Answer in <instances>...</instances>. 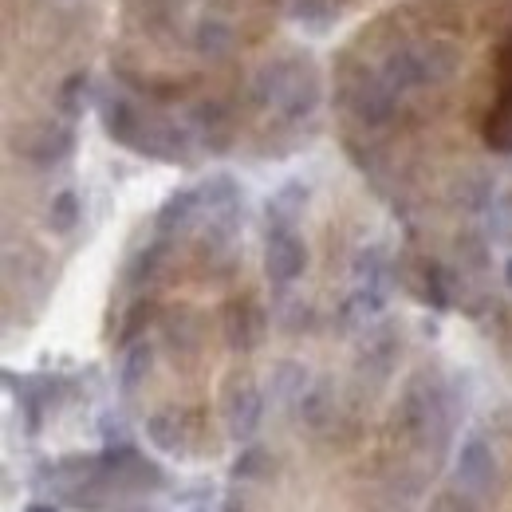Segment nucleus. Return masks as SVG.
Listing matches in <instances>:
<instances>
[{
	"instance_id": "f257e3e1",
	"label": "nucleus",
	"mask_w": 512,
	"mask_h": 512,
	"mask_svg": "<svg viewBox=\"0 0 512 512\" xmlns=\"http://www.w3.org/2000/svg\"><path fill=\"white\" fill-rule=\"evenodd\" d=\"M402 422H406V430L418 442L438 438L446 430V398H442V390L414 379V383L406 386V394H402Z\"/></svg>"
},
{
	"instance_id": "f03ea898",
	"label": "nucleus",
	"mask_w": 512,
	"mask_h": 512,
	"mask_svg": "<svg viewBox=\"0 0 512 512\" xmlns=\"http://www.w3.org/2000/svg\"><path fill=\"white\" fill-rule=\"evenodd\" d=\"M308 268V249L296 237V229H268L264 241V272L272 284H292Z\"/></svg>"
},
{
	"instance_id": "7ed1b4c3",
	"label": "nucleus",
	"mask_w": 512,
	"mask_h": 512,
	"mask_svg": "<svg viewBox=\"0 0 512 512\" xmlns=\"http://www.w3.org/2000/svg\"><path fill=\"white\" fill-rule=\"evenodd\" d=\"M260 418H264V394L249 379L229 386V394H225V430H229V438L249 442L256 426H260Z\"/></svg>"
},
{
	"instance_id": "20e7f679",
	"label": "nucleus",
	"mask_w": 512,
	"mask_h": 512,
	"mask_svg": "<svg viewBox=\"0 0 512 512\" xmlns=\"http://www.w3.org/2000/svg\"><path fill=\"white\" fill-rule=\"evenodd\" d=\"M394 107H398V91L386 83L383 75H379V79L367 75V79H359V87L351 91V111H355V119L367 123V127L390 123Z\"/></svg>"
},
{
	"instance_id": "39448f33",
	"label": "nucleus",
	"mask_w": 512,
	"mask_h": 512,
	"mask_svg": "<svg viewBox=\"0 0 512 512\" xmlns=\"http://www.w3.org/2000/svg\"><path fill=\"white\" fill-rule=\"evenodd\" d=\"M264 331H268V316H264L260 304L237 300V304L225 308V339H229L233 351H253V347H260Z\"/></svg>"
},
{
	"instance_id": "423d86ee",
	"label": "nucleus",
	"mask_w": 512,
	"mask_h": 512,
	"mask_svg": "<svg viewBox=\"0 0 512 512\" xmlns=\"http://www.w3.org/2000/svg\"><path fill=\"white\" fill-rule=\"evenodd\" d=\"M493 477H497V457H493L489 442L469 438L465 446L457 449V481L465 489H489Z\"/></svg>"
},
{
	"instance_id": "0eeeda50",
	"label": "nucleus",
	"mask_w": 512,
	"mask_h": 512,
	"mask_svg": "<svg viewBox=\"0 0 512 512\" xmlns=\"http://www.w3.org/2000/svg\"><path fill=\"white\" fill-rule=\"evenodd\" d=\"M99 119H103V130L119 142V146H138V134H142V115L130 107L123 95H107L103 103H99Z\"/></svg>"
},
{
	"instance_id": "6e6552de",
	"label": "nucleus",
	"mask_w": 512,
	"mask_h": 512,
	"mask_svg": "<svg viewBox=\"0 0 512 512\" xmlns=\"http://www.w3.org/2000/svg\"><path fill=\"white\" fill-rule=\"evenodd\" d=\"M197 213H201V193L178 190L162 201V209L154 217V229H158V237H174V233H182L190 225Z\"/></svg>"
},
{
	"instance_id": "1a4fd4ad",
	"label": "nucleus",
	"mask_w": 512,
	"mask_h": 512,
	"mask_svg": "<svg viewBox=\"0 0 512 512\" xmlns=\"http://www.w3.org/2000/svg\"><path fill=\"white\" fill-rule=\"evenodd\" d=\"M316 107H320V79L296 67V75H292V83H288V95H284V103H280L276 111H280L288 123H300V119H308Z\"/></svg>"
},
{
	"instance_id": "9d476101",
	"label": "nucleus",
	"mask_w": 512,
	"mask_h": 512,
	"mask_svg": "<svg viewBox=\"0 0 512 512\" xmlns=\"http://www.w3.org/2000/svg\"><path fill=\"white\" fill-rule=\"evenodd\" d=\"M193 130H197L201 146L213 150V154L229 150V142H233V123H229L225 107H217V103H201V107L193 111Z\"/></svg>"
},
{
	"instance_id": "9b49d317",
	"label": "nucleus",
	"mask_w": 512,
	"mask_h": 512,
	"mask_svg": "<svg viewBox=\"0 0 512 512\" xmlns=\"http://www.w3.org/2000/svg\"><path fill=\"white\" fill-rule=\"evenodd\" d=\"M292 75H296V64H288V60H276V64L260 67V71H256V79H253L256 107H280V103H284V95H288Z\"/></svg>"
},
{
	"instance_id": "f8f14e48",
	"label": "nucleus",
	"mask_w": 512,
	"mask_h": 512,
	"mask_svg": "<svg viewBox=\"0 0 512 512\" xmlns=\"http://www.w3.org/2000/svg\"><path fill=\"white\" fill-rule=\"evenodd\" d=\"M418 272H422V288H418L422 304H430L434 312H446L449 304H453V292H457V276L449 272L446 264H438V260H426Z\"/></svg>"
},
{
	"instance_id": "ddd939ff",
	"label": "nucleus",
	"mask_w": 512,
	"mask_h": 512,
	"mask_svg": "<svg viewBox=\"0 0 512 512\" xmlns=\"http://www.w3.org/2000/svg\"><path fill=\"white\" fill-rule=\"evenodd\" d=\"M75 146V134L71 127H60V123H48V127L36 130V142H28V158L40 162V166H56L64 162Z\"/></svg>"
},
{
	"instance_id": "4468645a",
	"label": "nucleus",
	"mask_w": 512,
	"mask_h": 512,
	"mask_svg": "<svg viewBox=\"0 0 512 512\" xmlns=\"http://www.w3.org/2000/svg\"><path fill=\"white\" fill-rule=\"evenodd\" d=\"M308 205V186L304 182H288L268 197V229H292L296 217Z\"/></svg>"
},
{
	"instance_id": "2eb2a0df",
	"label": "nucleus",
	"mask_w": 512,
	"mask_h": 512,
	"mask_svg": "<svg viewBox=\"0 0 512 512\" xmlns=\"http://www.w3.org/2000/svg\"><path fill=\"white\" fill-rule=\"evenodd\" d=\"M383 79L398 95L410 91V87H422L426 79H422V56H418V48H398V52H390L383 64Z\"/></svg>"
},
{
	"instance_id": "dca6fc26",
	"label": "nucleus",
	"mask_w": 512,
	"mask_h": 512,
	"mask_svg": "<svg viewBox=\"0 0 512 512\" xmlns=\"http://www.w3.org/2000/svg\"><path fill=\"white\" fill-rule=\"evenodd\" d=\"M418 56H422V79L426 83H446L449 75L461 67V52L446 40H434V44L418 48Z\"/></svg>"
},
{
	"instance_id": "f3484780",
	"label": "nucleus",
	"mask_w": 512,
	"mask_h": 512,
	"mask_svg": "<svg viewBox=\"0 0 512 512\" xmlns=\"http://www.w3.org/2000/svg\"><path fill=\"white\" fill-rule=\"evenodd\" d=\"M268 390H272L276 402H300V398L308 394V367H304V363H292V359L276 363Z\"/></svg>"
},
{
	"instance_id": "a211bd4d",
	"label": "nucleus",
	"mask_w": 512,
	"mask_h": 512,
	"mask_svg": "<svg viewBox=\"0 0 512 512\" xmlns=\"http://www.w3.org/2000/svg\"><path fill=\"white\" fill-rule=\"evenodd\" d=\"M150 367H154V347L146 343V339H138V343H130L127 355H123V367H119V386L134 394L138 386L146 383V375H150Z\"/></svg>"
},
{
	"instance_id": "6ab92c4d",
	"label": "nucleus",
	"mask_w": 512,
	"mask_h": 512,
	"mask_svg": "<svg viewBox=\"0 0 512 512\" xmlns=\"http://www.w3.org/2000/svg\"><path fill=\"white\" fill-rule=\"evenodd\" d=\"M453 197H457L461 209H469V213H489V205L497 201V197H493V178H489V174H465V178L457 182Z\"/></svg>"
},
{
	"instance_id": "aec40b11",
	"label": "nucleus",
	"mask_w": 512,
	"mask_h": 512,
	"mask_svg": "<svg viewBox=\"0 0 512 512\" xmlns=\"http://www.w3.org/2000/svg\"><path fill=\"white\" fill-rule=\"evenodd\" d=\"M146 438H150V446H154V449L174 453V449L182 446V426H178V414H174V410H158V414H150V418H146Z\"/></svg>"
},
{
	"instance_id": "412c9836",
	"label": "nucleus",
	"mask_w": 512,
	"mask_h": 512,
	"mask_svg": "<svg viewBox=\"0 0 512 512\" xmlns=\"http://www.w3.org/2000/svg\"><path fill=\"white\" fill-rule=\"evenodd\" d=\"M193 44H197L201 56H225V52L233 48V28H229L225 20H213V16H209V20L197 24Z\"/></svg>"
},
{
	"instance_id": "4be33fe9",
	"label": "nucleus",
	"mask_w": 512,
	"mask_h": 512,
	"mask_svg": "<svg viewBox=\"0 0 512 512\" xmlns=\"http://www.w3.org/2000/svg\"><path fill=\"white\" fill-rule=\"evenodd\" d=\"M83 217V205H79V193L75 190H60L48 205V229L52 233H71Z\"/></svg>"
},
{
	"instance_id": "5701e85b",
	"label": "nucleus",
	"mask_w": 512,
	"mask_h": 512,
	"mask_svg": "<svg viewBox=\"0 0 512 512\" xmlns=\"http://www.w3.org/2000/svg\"><path fill=\"white\" fill-rule=\"evenodd\" d=\"M355 280H359L363 288H379V292H386V253H383V245H371V249H363V253L355 256Z\"/></svg>"
},
{
	"instance_id": "b1692460",
	"label": "nucleus",
	"mask_w": 512,
	"mask_h": 512,
	"mask_svg": "<svg viewBox=\"0 0 512 512\" xmlns=\"http://www.w3.org/2000/svg\"><path fill=\"white\" fill-rule=\"evenodd\" d=\"M339 16V8H335V0H292V20L296 24H308V28H331V20Z\"/></svg>"
},
{
	"instance_id": "393cba45",
	"label": "nucleus",
	"mask_w": 512,
	"mask_h": 512,
	"mask_svg": "<svg viewBox=\"0 0 512 512\" xmlns=\"http://www.w3.org/2000/svg\"><path fill=\"white\" fill-rule=\"evenodd\" d=\"M268 473H272V457L260 446H245L233 461V481H264Z\"/></svg>"
},
{
	"instance_id": "a878e982",
	"label": "nucleus",
	"mask_w": 512,
	"mask_h": 512,
	"mask_svg": "<svg viewBox=\"0 0 512 512\" xmlns=\"http://www.w3.org/2000/svg\"><path fill=\"white\" fill-rule=\"evenodd\" d=\"M87 91H91V75H87V71H75V75H67L64 79L56 103H60V111H64L67 119L83 115V107H87Z\"/></svg>"
},
{
	"instance_id": "bb28decb",
	"label": "nucleus",
	"mask_w": 512,
	"mask_h": 512,
	"mask_svg": "<svg viewBox=\"0 0 512 512\" xmlns=\"http://www.w3.org/2000/svg\"><path fill=\"white\" fill-rule=\"evenodd\" d=\"M197 193H201V209H209V213L237 209V186H233V178H209V182L197 186Z\"/></svg>"
},
{
	"instance_id": "cd10ccee",
	"label": "nucleus",
	"mask_w": 512,
	"mask_h": 512,
	"mask_svg": "<svg viewBox=\"0 0 512 512\" xmlns=\"http://www.w3.org/2000/svg\"><path fill=\"white\" fill-rule=\"evenodd\" d=\"M162 260H166V241H154L150 249H142V253L134 256L127 280L130 284H146V280H154V276H158V268H162Z\"/></svg>"
},
{
	"instance_id": "c85d7f7f",
	"label": "nucleus",
	"mask_w": 512,
	"mask_h": 512,
	"mask_svg": "<svg viewBox=\"0 0 512 512\" xmlns=\"http://www.w3.org/2000/svg\"><path fill=\"white\" fill-rule=\"evenodd\" d=\"M489 237L501 245H512V193L489 205Z\"/></svg>"
},
{
	"instance_id": "c756f323",
	"label": "nucleus",
	"mask_w": 512,
	"mask_h": 512,
	"mask_svg": "<svg viewBox=\"0 0 512 512\" xmlns=\"http://www.w3.org/2000/svg\"><path fill=\"white\" fill-rule=\"evenodd\" d=\"M300 414H304L312 426H323V422H327V390H323V386H308V394L300 398Z\"/></svg>"
},
{
	"instance_id": "7c9ffc66",
	"label": "nucleus",
	"mask_w": 512,
	"mask_h": 512,
	"mask_svg": "<svg viewBox=\"0 0 512 512\" xmlns=\"http://www.w3.org/2000/svg\"><path fill=\"white\" fill-rule=\"evenodd\" d=\"M150 320H154V304H150V300H138V304L127 312V323H123V343H134L138 331H142Z\"/></svg>"
},
{
	"instance_id": "2f4dec72",
	"label": "nucleus",
	"mask_w": 512,
	"mask_h": 512,
	"mask_svg": "<svg viewBox=\"0 0 512 512\" xmlns=\"http://www.w3.org/2000/svg\"><path fill=\"white\" fill-rule=\"evenodd\" d=\"M457 253L465 256L473 268H485L489 264V253H485V241L481 237H473V233H465L461 241H457Z\"/></svg>"
},
{
	"instance_id": "473e14b6",
	"label": "nucleus",
	"mask_w": 512,
	"mask_h": 512,
	"mask_svg": "<svg viewBox=\"0 0 512 512\" xmlns=\"http://www.w3.org/2000/svg\"><path fill=\"white\" fill-rule=\"evenodd\" d=\"M430 512H477V505L469 501V497H457V493H442L434 505H430Z\"/></svg>"
},
{
	"instance_id": "72a5a7b5",
	"label": "nucleus",
	"mask_w": 512,
	"mask_h": 512,
	"mask_svg": "<svg viewBox=\"0 0 512 512\" xmlns=\"http://www.w3.org/2000/svg\"><path fill=\"white\" fill-rule=\"evenodd\" d=\"M24 512H56V505H44V501H32Z\"/></svg>"
},
{
	"instance_id": "f704fd0d",
	"label": "nucleus",
	"mask_w": 512,
	"mask_h": 512,
	"mask_svg": "<svg viewBox=\"0 0 512 512\" xmlns=\"http://www.w3.org/2000/svg\"><path fill=\"white\" fill-rule=\"evenodd\" d=\"M225 512H245V505H237V497H229V501H225Z\"/></svg>"
},
{
	"instance_id": "c9c22d12",
	"label": "nucleus",
	"mask_w": 512,
	"mask_h": 512,
	"mask_svg": "<svg viewBox=\"0 0 512 512\" xmlns=\"http://www.w3.org/2000/svg\"><path fill=\"white\" fill-rule=\"evenodd\" d=\"M505 284H509V288H512V256H509V260H505Z\"/></svg>"
}]
</instances>
